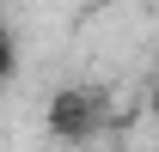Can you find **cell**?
Segmentation results:
<instances>
[{
	"instance_id": "6da1fadb",
	"label": "cell",
	"mask_w": 159,
	"mask_h": 152,
	"mask_svg": "<svg viewBox=\"0 0 159 152\" xmlns=\"http://www.w3.org/2000/svg\"><path fill=\"white\" fill-rule=\"evenodd\" d=\"M104 128H110V91H104V85L74 79V85H61V91L49 97V140H61V146H92Z\"/></svg>"
},
{
	"instance_id": "7a4b0ae2",
	"label": "cell",
	"mask_w": 159,
	"mask_h": 152,
	"mask_svg": "<svg viewBox=\"0 0 159 152\" xmlns=\"http://www.w3.org/2000/svg\"><path fill=\"white\" fill-rule=\"evenodd\" d=\"M12 73H19V31L0 19V85H12Z\"/></svg>"
},
{
	"instance_id": "3957f363",
	"label": "cell",
	"mask_w": 159,
	"mask_h": 152,
	"mask_svg": "<svg viewBox=\"0 0 159 152\" xmlns=\"http://www.w3.org/2000/svg\"><path fill=\"white\" fill-rule=\"evenodd\" d=\"M147 116L159 122V73H153V85H147Z\"/></svg>"
}]
</instances>
